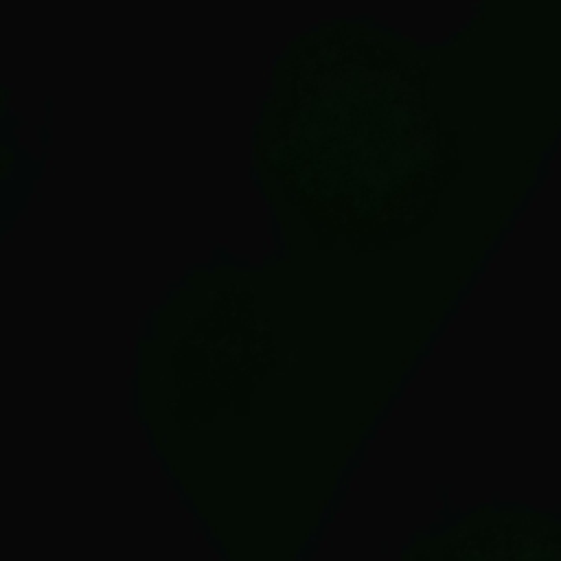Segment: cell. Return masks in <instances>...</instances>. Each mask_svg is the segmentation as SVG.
Returning <instances> with one entry per match:
<instances>
[{
	"mask_svg": "<svg viewBox=\"0 0 561 561\" xmlns=\"http://www.w3.org/2000/svg\"><path fill=\"white\" fill-rule=\"evenodd\" d=\"M414 46L329 22L278 59L256 156L270 193L333 239H381L432 208L447 145Z\"/></svg>",
	"mask_w": 561,
	"mask_h": 561,
	"instance_id": "6da1fadb",
	"label": "cell"
},
{
	"mask_svg": "<svg viewBox=\"0 0 561 561\" xmlns=\"http://www.w3.org/2000/svg\"><path fill=\"white\" fill-rule=\"evenodd\" d=\"M451 561H561V535L493 530L467 541Z\"/></svg>",
	"mask_w": 561,
	"mask_h": 561,
	"instance_id": "7a4b0ae2",
	"label": "cell"
}]
</instances>
